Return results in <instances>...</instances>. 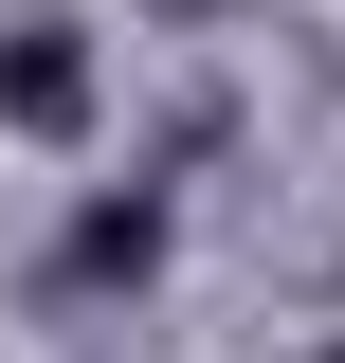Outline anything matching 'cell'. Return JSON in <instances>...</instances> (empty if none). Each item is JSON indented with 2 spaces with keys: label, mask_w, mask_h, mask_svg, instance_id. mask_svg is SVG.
<instances>
[{
  "label": "cell",
  "mask_w": 345,
  "mask_h": 363,
  "mask_svg": "<svg viewBox=\"0 0 345 363\" xmlns=\"http://www.w3.org/2000/svg\"><path fill=\"white\" fill-rule=\"evenodd\" d=\"M91 109V55L55 37V18H18V37H0V128H73Z\"/></svg>",
  "instance_id": "1"
},
{
  "label": "cell",
  "mask_w": 345,
  "mask_h": 363,
  "mask_svg": "<svg viewBox=\"0 0 345 363\" xmlns=\"http://www.w3.org/2000/svg\"><path fill=\"white\" fill-rule=\"evenodd\" d=\"M309 363H345V345H309Z\"/></svg>",
  "instance_id": "2"
}]
</instances>
